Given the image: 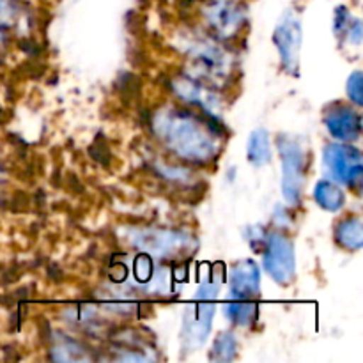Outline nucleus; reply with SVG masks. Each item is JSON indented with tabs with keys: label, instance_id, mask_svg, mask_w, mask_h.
Listing matches in <instances>:
<instances>
[]
</instances>
